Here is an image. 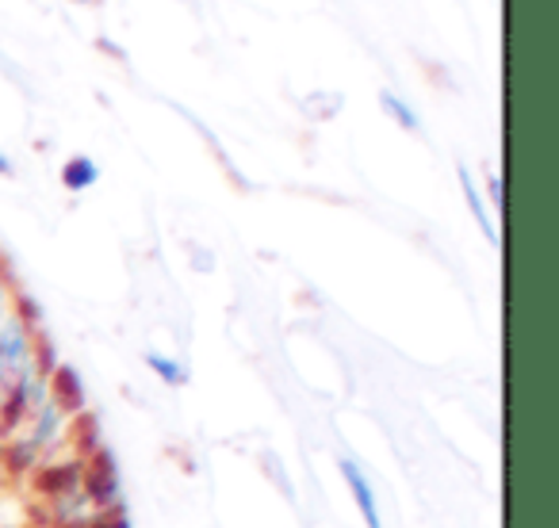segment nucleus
<instances>
[{
    "instance_id": "obj_12",
    "label": "nucleus",
    "mask_w": 559,
    "mask_h": 528,
    "mask_svg": "<svg viewBox=\"0 0 559 528\" xmlns=\"http://www.w3.org/2000/svg\"><path fill=\"white\" fill-rule=\"evenodd\" d=\"M4 479H9V467H4V444H0V490H4Z\"/></svg>"
},
{
    "instance_id": "obj_5",
    "label": "nucleus",
    "mask_w": 559,
    "mask_h": 528,
    "mask_svg": "<svg viewBox=\"0 0 559 528\" xmlns=\"http://www.w3.org/2000/svg\"><path fill=\"white\" fill-rule=\"evenodd\" d=\"M50 398H55L66 413H73V418L85 410V387H81V380H78L73 368L55 364V372H50Z\"/></svg>"
},
{
    "instance_id": "obj_6",
    "label": "nucleus",
    "mask_w": 559,
    "mask_h": 528,
    "mask_svg": "<svg viewBox=\"0 0 559 528\" xmlns=\"http://www.w3.org/2000/svg\"><path fill=\"white\" fill-rule=\"evenodd\" d=\"M96 180H100V165H96L93 157L78 154L62 165V184L70 188V192H88Z\"/></svg>"
},
{
    "instance_id": "obj_10",
    "label": "nucleus",
    "mask_w": 559,
    "mask_h": 528,
    "mask_svg": "<svg viewBox=\"0 0 559 528\" xmlns=\"http://www.w3.org/2000/svg\"><path fill=\"white\" fill-rule=\"evenodd\" d=\"M78 528H131L123 509H111V513H93L88 520H81Z\"/></svg>"
},
{
    "instance_id": "obj_13",
    "label": "nucleus",
    "mask_w": 559,
    "mask_h": 528,
    "mask_svg": "<svg viewBox=\"0 0 559 528\" xmlns=\"http://www.w3.org/2000/svg\"><path fill=\"white\" fill-rule=\"evenodd\" d=\"M0 177H12V161L4 154H0Z\"/></svg>"
},
{
    "instance_id": "obj_14",
    "label": "nucleus",
    "mask_w": 559,
    "mask_h": 528,
    "mask_svg": "<svg viewBox=\"0 0 559 528\" xmlns=\"http://www.w3.org/2000/svg\"><path fill=\"white\" fill-rule=\"evenodd\" d=\"M81 4H96V0H81Z\"/></svg>"
},
{
    "instance_id": "obj_2",
    "label": "nucleus",
    "mask_w": 559,
    "mask_h": 528,
    "mask_svg": "<svg viewBox=\"0 0 559 528\" xmlns=\"http://www.w3.org/2000/svg\"><path fill=\"white\" fill-rule=\"evenodd\" d=\"M85 497L96 513L123 509V482H119V467L111 452H85Z\"/></svg>"
},
{
    "instance_id": "obj_8",
    "label": "nucleus",
    "mask_w": 559,
    "mask_h": 528,
    "mask_svg": "<svg viewBox=\"0 0 559 528\" xmlns=\"http://www.w3.org/2000/svg\"><path fill=\"white\" fill-rule=\"evenodd\" d=\"M146 368L165 383V387H185L188 383V368L177 357H165V352H146Z\"/></svg>"
},
{
    "instance_id": "obj_1",
    "label": "nucleus",
    "mask_w": 559,
    "mask_h": 528,
    "mask_svg": "<svg viewBox=\"0 0 559 528\" xmlns=\"http://www.w3.org/2000/svg\"><path fill=\"white\" fill-rule=\"evenodd\" d=\"M58 360L50 352V345L39 334V314H35L32 299L20 296L16 311L9 314V322L0 326V398L12 387H20L24 380L39 372H50Z\"/></svg>"
},
{
    "instance_id": "obj_11",
    "label": "nucleus",
    "mask_w": 559,
    "mask_h": 528,
    "mask_svg": "<svg viewBox=\"0 0 559 528\" xmlns=\"http://www.w3.org/2000/svg\"><path fill=\"white\" fill-rule=\"evenodd\" d=\"M483 200L490 211L502 215V172H487V184H483Z\"/></svg>"
},
{
    "instance_id": "obj_7",
    "label": "nucleus",
    "mask_w": 559,
    "mask_h": 528,
    "mask_svg": "<svg viewBox=\"0 0 559 528\" xmlns=\"http://www.w3.org/2000/svg\"><path fill=\"white\" fill-rule=\"evenodd\" d=\"M380 108H383V116H388L395 127H403V131H411V134H418V131H421L418 111H414L411 104H406L399 93H391V88H383V93H380Z\"/></svg>"
},
{
    "instance_id": "obj_9",
    "label": "nucleus",
    "mask_w": 559,
    "mask_h": 528,
    "mask_svg": "<svg viewBox=\"0 0 559 528\" xmlns=\"http://www.w3.org/2000/svg\"><path fill=\"white\" fill-rule=\"evenodd\" d=\"M16 299H20L16 284H12L9 268L0 264V326H4V322H9V314L16 311Z\"/></svg>"
},
{
    "instance_id": "obj_3",
    "label": "nucleus",
    "mask_w": 559,
    "mask_h": 528,
    "mask_svg": "<svg viewBox=\"0 0 559 528\" xmlns=\"http://www.w3.org/2000/svg\"><path fill=\"white\" fill-rule=\"evenodd\" d=\"M337 471H342V482H345V490H349V497H353V505H357L365 528H383L380 497H376V487L365 475V467H360L353 456H342L337 459Z\"/></svg>"
},
{
    "instance_id": "obj_4",
    "label": "nucleus",
    "mask_w": 559,
    "mask_h": 528,
    "mask_svg": "<svg viewBox=\"0 0 559 528\" xmlns=\"http://www.w3.org/2000/svg\"><path fill=\"white\" fill-rule=\"evenodd\" d=\"M456 180H460V192H464V203H467V211H472L475 226H479L483 238L498 249V245H502V233H498L495 211H490L487 200H483V188H479V180H475V172L467 169V161H456Z\"/></svg>"
}]
</instances>
